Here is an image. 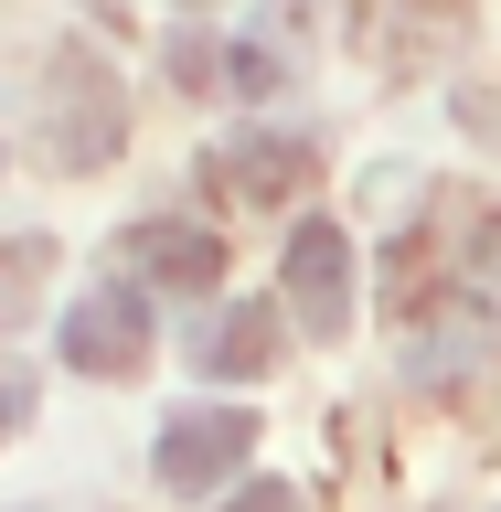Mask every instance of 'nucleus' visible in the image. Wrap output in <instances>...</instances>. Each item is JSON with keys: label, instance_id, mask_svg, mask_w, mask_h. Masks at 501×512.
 Wrapping results in <instances>:
<instances>
[{"label": "nucleus", "instance_id": "obj_11", "mask_svg": "<svg viewBox=\"0 0 501 512\" xmlns=\"http://www.w3.org/2000/svg\"><path fill=\"white\" fill-rule=\"evenodd\" d=\"M480 267H491V288H501V214L480 224Z\"/></svg>", "mask_w": 501, "mask_h": 512}, {"label": "nucleus", "instance_id": "obj_8", "mask_svg": "<svg viewBox=\"0 0 501 512\" xmlns=\"http://www.w3.org/2000/svg\"><path fill=\"white\" fill-rule=\"evenodd\" d=\"M406 374H416V384H459V374H480V310H438V320H416Z\"/></svg>", "mask_w": 501, "mask_h": 512}, {"label": "nucleus", "instance_id": "obj_6", "mask_svg": "<svg viewBox=\"0 0 501 512\" xmlns=\"http://www.w3.org/2000/svg\"><path fill=\"white\" fill-rule=\"evenodd\" d=\"M128 256H139V278L171 288V299H203V288L224 278V246L203 235V224H139V235H128Z\"/></svg>", "mask_w": 501, "mask_h": 512}, {"label": "nucleus", "instance_id": "obj_7", "mask_svg": "<svg viewBox=\"0 0 501 512\" xmlns=\"http://www.w3.org/2000/svg\"><path fill=\"white\" fill-rule=\"evenodd\" d=\"M214 171L246 192V203H278V192L310 182V139H256V128H246L235 150H214Z\"/></svg>", "mask_w": 501, "mask_h": 512}, {"label": "nucleus", "instance_id": "obj_5", "mask_svg": "<svg viewBox=\"0 0 501 512\" xmlns=\"http://www.w3.org/2000/svg\"><path fill=\"white\" fill-rule=\"evenodd\" d=\"M192 374H214V384H235V374H267L278 363V299H224L203 331H192Z\"/></svg>", "mask_w": 501, "mask_h": 512}, {"label": "nucleus", "instance_id": "obj_4", "mask_svg": "<svg viewBox=\"0 0 501 512\" xmlns=\"http://www.w3.org/2000/svg\"><path fill=\"white\" fill-rule=\"evenodd\" d=\"M54 160H107L118 150V75L107 64H86V54H64L54 64Z\"/></svg>", "mask_w": 501, "mask_h": 512}, {"label": "nucleus", "instance_id": "obj_3", "mask_svg": "<svg viewBox=\"0 0 501 512\" xmlns=\"http://www.w3.org/2000/svg\"><path fill=\"white\" fill-rule=\"evenodd\" d=\"M246 448H256V416H235V406H182L171 427H160V480H171V491H214L224 470H246Z\"/></svg>", "mask_w": 501, "mask_h": 512}, {"label": "nucleus", "instance_id": "obj_2", "mask_svg": "<svg viewBox=\"0 0 501 512\" xmlns=\"http://www.w3.org/2000/svg\"><path fill=\"white\" fill-rule=\"evenodd\" d=\"M288 310H299V331L342 342V320H352V235L342 224H299L288 235Z\"/></svg>", "mask_w": 501, "mask_h": 512}, {"label": "nucleus", "instance_id": "obj_12", "mask_svg": "<svg viewBox=\"0 0 501 512\" xmlns=\"http://www.w3.org/2000/svg\"><path fill=\"white\" fill-rule=\"evenodd\" d=\"M182 11H214V0H182Z\"/></svg>", "mask_w": 501, "mask_h": 512}, {"label": "nucleus", "instance_id": "obj_1", "mask_svg": "<svg viewBox=\"0 0 501 512\" xmlns=\"http://www.w3.org/2000/svg\"><path fill=\"white\" fill-rule=\"evenodd\" d=\"M139 352H150V299L139 288H86L64 310V363L75 374H139Z\"/></svg>", "mask_w": 501, "mask_h": 512}, {"label": "nucleus", "instance_id": "obj_9", "mask_svg": "<svg viewBox=\"0 0 501 512\" xmlns=\"http://www.w3.org/2000/svg\"><path fill=\"white\" fill-rule=\"evenodd\" d=\"M224 86L256 107V96H278V86H288V54H278V43H235V54H224Z\"/></svg>", "mask_w": 501, "mask_h": 512}, {"label": "nucleus", "instance_id": "obj_10", "mask_svg": "<svg viewBox=\"0 0 501 512\" xmlns=\"http://www.w3.org/2000/svg\"><path fill=\"white\" fill-rule=\"evenodd\" d=\"M224 512H299V491H288V480H256V491H235Z\"/></svg>", "mask_w": 501, "mask_h": 512}]
</instances>
